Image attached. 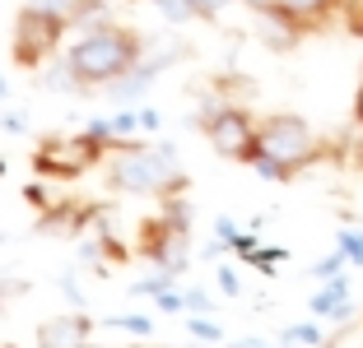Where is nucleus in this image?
<instances>
[{"label":"nucleus","instance_id":"nucleus-33","mask_svg":"<svg viewBox=\"0 0 363 348\" xmlns=\"http://www.w3.org/2000/svg\"><path fill=\"white\" fill-rule=\"evenodd\" d=\"M0 172H5V158H0Z\"/></svg>","mask_w":363,"mask_h":348},{"label":"nucleus","instance_id":"nucleus-16","mask_svg":"<svg viewBox=\"0 0 363 348\" xmlns=\"http://www.w3.org/2000/svg\"><path fill=\"white\" fill-rule=\"evenodd\" d=\"M252 168H257L261 177H270V181H294V177H298L294 168H284L279 158H266V153H257V163H252Z\"/></svg>","mask_w":363,"mask_h":348},{"label":"nucleus","instance_id":"nucleus-19","mask_svg":"<svg viewBox=\"0 0 363 348\" xmlns=\"http://www.w3.org/2000/svg\"><path fill=\"white\" fill-rule=\"evenodd\" d=\"M107 325H112V330H140V335H154L150 316H107Z\"/></svg>","mask_w":363,"mask_h":348},{"label":"nucleus","instance_id":"nucleus-21","mask_svg":"<svg viewBox=\"0 0 363 348\" xmlns=\"http://www.w3.org/2000/svg\"><path fill=\"white\" fill-rule=\"evenodd\" d=\"M340 265H345V251L335 246V255H326L321 265H312V274H317V279H335V274H340Z\"/></svg>","mask_w":363,"mask_h":348},{"label":"nucleus","instance_id":"nucleus-5","mask_svg":"<svg viewBox=\"0 0 363 348\" xmlns=\"http://www.w3.org/2000/svg\"><path fill=\"white\" fill-rule=\"evenodd\" d=\"M65 28H70V23H65L61 14H52V10H43V5H33V0H28V5L14 14V42H10L14 65H19V70H38V65H47L56 56V47H61Z\"/></svg>","mask_w":363,"mask_h":348},{"label":"nucleus","instance_id":"nucleus-8","mask_svg":"<svg viewBox=\"0 0 363 348\" xmlns=\"http://www.w3.org/2000/svg\"><path fill=\"white\" fill-rule=\"evenodd\" d=\"M275 5H279V14H289V23H294L303 37L326 33L331 19L340 14V0H275Z\"/></svg>","mask_w":363,"mask_h":348},{"label":"nucleus","instance_id":"nucleus-10","mask_svg":"<svg viewBox=\"0 0 363 348\" xmlns=\"http://www.w3.org/2000/svg\"><path fill=\"white\" fill-rule=\"evenodd\" d=\"M103 214V204H75V200H61V204H47L43 219H38V228L43 232H65V237H75V232H84L89 219H98Z\"/></svg>","mask_w":363,"mask_h":348},{"label":"nucleus","instance_id":"nucleus-7","mask_svg":"<svg viewBox=\"0 0 363 348\" xmlns=\"http://www.w3.org/2000/svg\"><path fill=\"white\" fill-rule=\"evenodd\" d=\"M140 255L154 265V269H168V274H182L186 269V255H191V223L182 219H145L135 232Z\"/></svg>","mask_w":363,"mask_h":348},{"label":"nucleus","instance_id":"nucleus-2","mask_svg":"<svg viewBox=\"0 0 363 348\" xmlns=\"http://www.w3.org/2000/svg\"><path fill=\"white\" fill-rule=\"evenodd\" d=\"M140 52H145V37L126 23H103L89 37H79L70 47V70H75L79 88H107L117 84L121 74H130L140 65Z\"/></svg>","mask_w":363,"mask_h":348},{"label":"nucleus","instance_id":"nucleus-24","mask_svg":"<svg viewBox=\"0 0 363 348\" xmlns=\"http://www.w3.org/2000/svg\"><path fill=\"white\" fill-rule=\"evenodd\" d=\"M219 288H224L228 297H238V269L233 265H219Z\"/></svg>","mask_w":363,"mask_h":348},{"label":"nucleus","instance_id":"nucleus-6","mask_svg":"<svg viewBox=\"0 0 363 348\" xmlns=\"http://www.w3.org/2000/svg\"><path fill=\"white\" fill-rule=\"evenodd\" d=\"M201 130H205V139H210V149L228 163H247V168H252V158L261 153L257 149V121L238 103H214L210 112L201 116Z\"/></svg>","mask_w":363,"mask_h":348},{"label":"nucleus","instance_id":"nucleus-35","mask_svg":"<svg viewBox=\"0 0 363 348\" xmlns=\"http://www.w3.org/2000/svg\"><path fill=\"white\" fill-rule=\"evenodd\" d=\"M5 348H14V344H5Z\"/></svg>","mask_w":363,"mask_h":348},{"label":"nucleus","instance_id":"nucleus-3","mask_svg":"<svg viewBox=\"0 0 363 348\" xmlns=\"http://www.w3.org/2000/svg\"><path fill=\"white\" fill-rule=\"evenodd\" d=\"M107 153H112V144H107L103 135H94V130H79V135H47L38 139V149H33V172L47 181H75L84 177L94 163H103Z\"/></svg>","mask_w":363,"mask_h":348},{"label":"nucleus","instance_id":"nucleus-1","mask_svg":"<svg viewBox=\"0 0 363 348\" xmlns=\"http://www.w3.org/2000/svg\"><path fill=\"white\" fill-rule=\"evenodd\" d=\"M107 186L112 190H130V195H182L191 186L186 172L172 158V144H140V139H117L112 158H107Z\"/></svg>","mask_w":363,"mask_h":348},{"label":"nucleus","instance_id":"nucleus-13","mask_svg":"<svg viewBox=\"0 0 363 348\" xmlns=\"http://www.w3.org/2000/svg\"><path fill=\"white\" fill-rule=\"evenodd\" d=\"M163 14H168L172 23H186V19H205V10L196 5V0H154Z\"/></svg>","mask_w":363,"mask_h":348},{"label":"nucleus","instance_id":"nucleus-30","mask_svg":"<svg viewBox=\"0 0 363 348\" xmlns=\"http://www.w3.org/2000/svg\"><path fill=\"white\" fill-rule=\"evenodd\" d=\"M5 293H23V284H5L0 279V306H5Z\"/></svg>","mask_w":363,"mask_h":348},{"label":"nucleus","instance_id":"nucleus-27","mask_svg":"<svg viewBox=\"0 0 363 348\" xmlns=\"http://www.w3.org/2000/svg\"><path fill=\"white\" fill-rule=\"evenodd\" d=\"M354 126L363 130V79H359V93H354Z\"/></svg>","mask_w":363,"mask_h":348},{"label":"nucleus","instance_id":"nucleus-9","mask_svg":"<svg viewBox=\"0 0 363 348\" xmlns=\"http://www.w3.org/2000/svg\"><path fill=\"white\" fill-rule=\"evenodd\" d=\"M89 330L94 320L70 311V316H52L38 325V348H89Z\"/></svg>","mask_w":363,"mask_h":348},{"label":"nucleus","instance_id":"nucleus-4","mask_svg":"<svg viewBox=\"0 0 363 348\" xmlns=\"http://www.w3.org/2000/svg\"><path fill=\"white\" fill-rule=\"evenodd\" d=\"M257 149L266 153V158H279L284 168H294V172H303V168H312V163L326 158V149L317 144L312 126L303 121V116H294V112L261 116V121H257ZM252 163H257V158H252Z\"/></svg>","mask_w":363,"mask_h":348},{"label":"nucleus","instance_id":"nucleus-29","mask_svg":"<svg viewBox=\"0 0 363 348\" xmlns=\"http://www.w3.org/2000/svg\"><path fill=\"white\" fill-rule=\"evenodd\" d=\"M0 126H5V130H23L28 121H23V116H0Z\"/></svg>","mask_w":363,"mask_h":348},{"label":"nucleus","instance_id":"nucleus-12","mask_svg":"<svg viewBox=\"0 0 363 348\" xmlns=\"http://www.w3.org/2000/svg\"><path fill=\"white\" fill-rule=\"evenodd\" d=\"M33 5H43V10L61 14L65 23H84V19H94V14L103 10V0H33Z\"/></svg>","mask_w":363,"mask_h":348},{"label":"nucleus","instance_id":"nucleus-25","mask_svg":"<svg viewBox=\"0 0 363 348\" xmlns=\"http://www.w3.org/2000/svg\"><path fill=\"white\" fill-rule=\"evenodd\" d=\"M214 237H219V242H224V246H233L238 228H233V223H228V219H219V228H214Z\"/></svg>","mask_w":363,"mask_h":348},{"label":"nucleus","instance_id":"nucleus-18","mask_svg":"<svg viewBox=\"0 0 363 348\" xmlns=\"http://www.w3.org/2000/svg\"><path fill=\"white\" fill-rule=\"evenodd\" d=\"M284 344H308V348H321L326 339H321V330L308 320V325H294V330H284Z\"/></svg>","mask_w":363,"mask_h":348},{"label":"nucleus","instance_id":"nucleus-34","mask_svg":"<svg viewBox=\"0 0 363 348\" xmlns=\"http://www.w3.org/2000/svg\"><path fill=\"white\" fill-rule=\"evenodd\" d=\"M89 348H103V344H89Z\"/></svg>","mask_w":363,"mask_h":348},{"label":"nucleus","instance_id":"nucleus-28","mask_svg":"<svg viewBox=\"0 0 363 348\" xmlns=\"http://www.w3.org/2000/svg\"><path fill=\"white\" fill-rule=\"evenodd\" d=\"M140 130H159V112H140Z\"/></svg>","mask_w":363,"mask_h":348},{"label":"nucleus","instance_id":"nucleus-17","mask_svg":"<svg viewBox=\"0 0 363 348\" xmlns=\"http://www.w3.org/2000/svg\"><path fill=\"white\" fill-rule=\"evenodd\" d=\"M335 246H340V251H345V260H350V265H363V232L345 228L340 237H335Z\"/></svg>","mask_w":363,"mask_h":348},{"label":"nucleus","instance_id":"nucleus-26","mask_svg":"<svg viewBox=\"0 0 363 348\" xmlns=\"http://www.w3.org/2000/svg\"><path fill=\"white\" fill-rule=\"evenodd\" d=\"M196 5L205 10V19H219V10H224V5H233V0H196Z\"/></svg>","mask_w":363,"mask_h":348},{"label":"nucleus","instance_id":"nucleus-36","mask_svg":"<svg viewBox=\"0 0 363 348\" xmlns=\"http://www.w3.org/2000/svg\"><path fill=\"white\" fill-rule=\"evenodd\" d=\"M359 74H363V65H359Z\"/></svg>","mask_w":363,"mask_h":348},{"label":"nucleus","instance_id":"nucleus-23","mask_svg":"<svg viewBox=\"0 0 363 348\" xmlns=\"http://www.w3.org/2000/svg\"><path fill=\"white\" fill-rule=\"evenodd\" d=\"M275 260H284V251H261V246H257V251L247 255V265H257V269H266V274L275 269Z\"/></svg>","mask_w":363,"mask_h":348},{"label":"nucleus","instance_id":"nucleus-31","mask_svg":"<svg viewBox=\"0 0 363 348\" xmlns=\"http://www.w3.org/2000/svg\"><path fill=\"white\" fill-rule=\"evenodd\" d=\"M242 5H252V10H270L275 0H242Z\"/></svg>","mask_w":363,"mask_h":348},{"label":"nucleus","instance_id":"nucleus-20","mask_svg":"<svg viewBox=\"0 0 363 348\" xmlns=\"http://www.w3.org/2000/svg\"><path fill=\"white\" fill-rule=\"evenodd\" d=\"M182 297H186V316H210L214 311V302L201 293V288H191V293H182Z\"/></svg>","mask_w":363,"mask_h":348},{"label":"nucleus","instance_id":"nucleus-32","mask_svg":"<svg viewBox=\"0 0 363 348\" xmlns=\"http://www.w3.org/2000/svg\"><path fill=\"white\" fill-rule=\"evenodd\" d=\"M0 98H5V79H0Z\"/></svg>","mask_w":363,"mask_h":348},{"label":"nucleus","instance_id":"nucleus-22","mask_svg":"<svg viewBox=\"0 0 363 348\" xmlns=\"http://www.w3.org/2000/svg\"><path fill=\"white\" fill-rule=\"evenodd\" d=\"M154 302H159V311H186V297H182V293H172V288L154 293Z\"/></svg>","mask_w":363,"mask_h":348},{"label":"nucleus","instance_id":"nucleus-15","mask_svg":"<svg viewBox=\"0 0 363 348\" xmlns=\"http://www.w3.org/2000/svg\"><path fill=\"white\" fill-rule=\"evenodd\" d=\"M186 335H196V339H205V344H219L224 339V330L214 325L210 316H186Z\"/></svg>","mask_w":363,"mask_h":348},{"label":"nucleus","instance_id":"nucleus-11","mask_svg":"<svg viewBox=\"0 0 363 348\" xmlns=\"http://www.w3.org/2000/svg\"><path fill=\"white\" fill-rule=\"evenodd\" d=\"M312 311H317V316H335V320L350 316V284H345V274H335L331 284L312 297Z\"/></svg>","mask_w":363,"mask_h":348},{"label":"nucleus","instance_id":"nucleus-14","mask_svg":"<svg viewBox=\"0 0 363 348\" xmlns=\"http://www.w3.org/2000/svg\"><path fill=\"white\" fill-rule=\"evenodd\" d=\"M340 23L350 37H363V0H340Z\"/></svg>","mask_w":363,"mask_h":348}]
</instances>
